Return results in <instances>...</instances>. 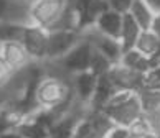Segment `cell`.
<instances>
[{"label": "cell", "instance_id": "obj_1", "mask_svg": "<svg viewBox=\"0 0 160 138\" xmlns=\"http://www.w3.org/2000/svg\"><path fill=\"white\" fill-rule=\"evenodd\" d=\"M35 102L41 110L63 115L74 104L71 82L64 81L60 76H43L35 89Z\"/></svg>", "mask_w": 160, "mask_h": 138}, {"label": "cell", "instance_id": "obj_2", "mask_svg": "<svg viewBox=\"0 0 160 138\" xmlns=\"http://www.w3.org/2000/svg\"><path fill=\"white\" fill-rule=\"evenodd\" d=\"M64 8H66V0H35L28 8L30 25L50 31L61 18Z\"/></svg>", "mask_w": 160, "mask_h": 138}, {"label": "cell", "instance_id": "obj_3", "mask_svg": "<svg viewBox=\"0 0 160 138\" xmlns=\"http://www.w3.org/2000/svg\"><path fill=\"white\" fill-rule=\"evenodd\" d=\"M102 112L108 115L114 125H121V127H130L135 120L142 117V107L137 94H130L126 100L119 102V104H109L106 105Z\"/></svg>", "mask_w": 160, "mask_h": 138}, {"label": "cell", "instance_id": "obj_4", "mask_svg": "<svg viewBox=\"0 0 160 138\" xmlns=\"http://www.w3.org/2000/svg\"><path fill=\"white\" fill-rule=\"evenodd\" d=\"M66 5L74 8L76 12L79 33L92 28L99 17L106 10H109V5L106 0H66Z\"/></svg>", "mask_w": 160, "mask_h": 138}, {"label": "cell", "instance_id": "obj_5", "mask_svg": "<svg viewBox=\"0 0 160 138\" xmlns=\"http://www.w3.org/2000/svg\"><path fill=\"white\" fill-rule=\"evenodd\" d=\"M81 41L78 30H51L48 31V53L46 59L60 61Z\"/></svg>", "mask_w": 160, "mask_h": 138}, {"label": "cell", "instance_id": "obj_6", "mask_svg": "<svg viewBox=\"0 0 160 138\" xmlns=\"http://www.w3.org/2000/svg\"><path fill=\"white\" fill-rule=\"evenodd\" d=\"M91 56H92V45L81 36L79 43L64 58L60 59V66L64 73L74 76L78 73H82V71H89Z\"/></svg>", "mask_w": 160, "mask_h": 138}, {"label": "cell", "instance_id": "obj_7", "mask_svg": "<svg viewBox=\"0 0 160 138\" xmlns=\"http://www.w3.org/2000/svg\"><path fill=\"white\" fill-rule=\"evenodd\" d=\"M22 45L32 61H45L48 53V31L35 25H27Z\"/></svg>", "mask_w": 160, "mask_h": 138}, {"label": "cell", "instance_id": "obj_8", "mask_svg": "<svg viewBox=\"0 0 160 138\" xmlns=\"http://www.w3.org/2000/svg\"><path fill=\"white\" fill-rule=\"evenodd\" d=\"M108 74H109V79L112 82V86L116 87V91H127V92L137 94L145 86V76L144 74L130 71L126 66H122L119 63L112 66V69Z\"/></svg>", "mask_w": 160, "mask_h": 138}, {"label": "cell", "instance_id": "obj_9", "mask_svg": "<svg viewBox=\"0 0 160 138\" xmlns=\"http://www.w3.org/2000/svg\"><path fill=\"white\" fill-rule=\"evenodd\" d=\"M81 36L89 41L94 50H98L99 53H102V55L108 58L112 64H117L121 61L122 46L119 43V40H114L111 36H106V35L99 33L94 26L89 28V30H86V31H82Z\"/></svg>", "mask_w": 160, "mask_h": 138}, {"label": "cell", "instance_id": "obj_10", "mask_svg": "<svg viewBox=\"0 0 160 138\" xmlns=\"http://www.w3.org/2000/svg\"><path fill=\"white\" fill-rule=\"evenodd\" d=\"M137 95L142 107V117L160 133V89L144 87Z\"/></svg>", "mask_w": 160, "mask_h": 138}, {"label": "cell", "instance_id": "obj_11", "mask_svg": "<svg viewBox=\"0 0 160 138\" xmlns=\"http://www.w3.org/2000/svg\"><path fill=\"white\" fill-rule=\"evenodd\" d=\"M0 58L7 63L15 73H20L32 64V59L25 51L20 41H10V43H0Z\"/></svg>", "mask_w": 160, "mask_h": 138}, {"label": "cell", "instance_id": "obj_12", "mask_svg": "<svg viewBox=\"0 0 160 138\" xmlns=\"http://www.w3.org/2000/svg\"><path fill=\"white\" fill-rule=\"evenodd\" d=\"M96 84H98V77L91 71H82V73L74 74L71 77V87H73L74 99L79 104L89 105L94 89H96Z\"/></svg>", "mask_w": 160, "mask_h": 138}, {"label": "cell", "instance_id": "obj_13", "mask_svg": "<svg viewBox=\"0 0 160 138\" xmlns=\"http://www.w3.org/2000/svg\"><path fill=\"white\" fill-rule=\"evenodd\" d=\"M122 17L124 15H121L119 12L109 8L98 18L94 28H96L99 33L106 35V36L119 40L121 38V30H122Z\"/></svg>", "mask_w": 160, "mask_h": 138}, {"label": "cell", "instance_id": "obj_14", "mask_svg": "<svg viewBox=\"0 0 160 138\" xmlns=\"http://www.w3.org/2000/svg\"><path fill=\"white\" fill-rule=\"evenodd\" d=\"M116 94V87L112 86V82L109 79V74H104L98 77V84L94 89L92 99L89 102V109L92 110H102L106 105L109 104L111 97Z\"/></svg>", "mask_w": 160, "mask_h": 138}, {"label": "cell", "instance_id": "obj_15", "mask_svg": "<svg viewBox=\"0 0 160 138\" xmlns=\"http://www.w3.org/2000/svg\"><path fill=\"white\" fill-rule=\"evenodd\" d=\"M140 31H142L140 26L135 23V20L129 13H126L122 17V30H121V38H119V43L122 46V53L134 50Z\"/></svg>", "mask_w": 160, "mask_h": 138}, {"label": "cell", "instance_id": "obj_16", "mask_svg": "<svg viewBox=\"0 0 160 138\" xmlns=\"http://www.w3.org/2000/svg\"><path fill=\"white\" fill-rule=\"evenodd\" d=\"M119 64L126 66L127 69L135 71V73H139V74H144V76H147L150 73V61H149V58L144 56L137 50L124 51L122 56H121Z\"/></svg>", "mask_w": 160, "mask_h": 138}, {"label": "cell", "instance_id": "obj_17", "mask_svg": "<svg viewBox=\"0 0 160 138\" xmlns=\"http://www.w3.org/2000/svg\"><path fill=\"white\" fill-rule=\"evenodd\" d=\"M129 15L135 20V23L140 26L142 31H145V30H150L155 12L149 7V3L145 0H134L132 5H130Z\"/></svg>", "mask_w": 160, "mask_h": 138}, {"label": "cell", "instance_id": "obj_18", "mask_svg": "<svg viewBox=\"0 0 160 138\" xmlns=\"http://www.w3.org/2000/svg\"><path fill=\"white\" fill-rule=\"evenodd\" d=\"M25 118L27 117L23 115V113H20L18 110H15L12 105L0 107V135L15 130Z\"/></svg>", "mask_w": 160, "mask_h": 138}, {"label": "cell", "instance_id": "obj_19", "mask_svg": "<svg viewBox=\"0 0 160 138\" xmlns=\"http://www.w3.org/2000/svg\"><path fill=\"white\" fill-rule=\"evenodd\" d=\"M134 50H137V51H140L144 56L150 58V56H153V55H155V53L160 50V38H158L153 31H150V30L140 31L139 40H137V43H135Z\"/></svg>", "mask_w": 160, "mask_h": 138}, {"label": "cell", "instance_id": "obj_20", "mask_svg": "<svg viewBox=\"0 0 160 138\" xmlns=\"http://www.w3.org/2000/svg\"><path fill=\"white\" fill-rule=\"evenodd\" d=\"M27 25L15 21H0V43H10V41H20L23 38Z\"/></svg>", "mask_w": 160, "mask_h": 138}, {"label": "cell", "instance_id": "obj_21", "mask_svg": "<svg viewBox=\"0 0 160 138\" xmlns=\"http://www.w3.org/2000/svg\"><path fill=\"white\" fill-rule=\"evenodd\" d=\"M112 64L108 58H106L102 53H99L98 50L92 48V56H91V64H89V71L96 76V77H101L104 74H108L109 71L112 69Z\"/></svg>", "mask_w": 160, "mask_h": 138}, {"label": "cell", "instance_id": "obj_22", "mask_svg": "<svg viewBox=\"0 0 160 138\" xmlns=\"http://www.w3.org/2000/svg\"><path fill=\"white\" fill-rule=\"evenodd\" d=\"M73 138H104V136L94 128V125L91 123V120L88 118V113H86L76 125Z\"/></svg>", "mask_w": 160, "mask_h": 138}, {"label": "cell", "instance_id": "obj_23", "mask_svg": "<svg viewBox=\"0 0 160 138\" xmlns=\"http://www.w3.org/2000/svg\"><path fill=\"white\" fill-rule=\"evenodd\" d=\"M129 130H130V136H139V138H145L147 135L157 131V130H153V127L147 122L144 117H140L139 120H135V122L129 127Z\"/></svg>", "mask_w": 160, "mask_h": 138}, {"label": "cell", "instance_id": "obj_24", "mask_svg": "<svg viewBox=\"0 0 160 138\" xmlns=\"http://www.w3.org/2000/svg\"><path fill=\"white\" fill-rule=\"evenodd\" d=\"M15 71L10 68V66L0 58V92H3V89L12 82V79L15 77Z\"/></svg>", "mask_w": 160, "mask_h": 138}, {"label": "cell", "instance_id": "obj_25", "mask_svg": "<svg viewBox=\"0 0 160 138\" xmlns=\"http://www.w3.org/2000/svg\"><path fill=\"white\" fill-rule=\"evenodd\" d=\"M106 2H108L111 10H116L121 15H126V13H129L130 5H132L134 0H106Z\"/></svg>", "mask_w": 160, "mask_h": 138}, {"label": "cell", "instance_id": "obj_26", "mask_svg": "<svg viewBox=\"0 0 160 138\" xmlns=\"http://www.w3.org/2000/svg\"><path fill=\"white\" fill-rule=\"evenodd\" d=\"M106 138H130V130L127 127H121V125H114L109 131Z\"/></svg>", "mask_w": 160, "mask_h": 138}, {"label": "cell", "instance_id": "obj_27", "mask_svg": "<svg viewBox=\"0 0 160 138\" xmlns=\"http://www.w3.org/2000/svg\"><path fill=\"white\" fill-rule=\"evenodd\" d=\"M12 5H13V0H0V21L8 20Z\"/></svg>", "mask_w": 160, "mask_h": 138}, {"label": "cell", "instance_id": "obj_28", "mask_svg": "<svg viewBox=\"0 0 160 138\" xmlns=\"http://www.w3.org/2000/svg\"><path fill=\"white\" fill-rule=\"evenodd\" d=\"M150 31H153L160 38V12H157L155 17H153V21H152V26H150Z\"/></svg>", "mask_w": 160, "mask_h": 138}, {"label": "cell", "instance_id": "obj_29", "mask_svg": "<svg viewBox=\"0 0 160 138\" xmlns=\"http://www.w3.org/2000/svg\"><path fill=\"white\" fill-rule=\"evenodd\" d=\"M145 2L149 3V7L155 12V13H157V12H160V0H145Z\"/></svg>", "mask_w": 160, "mask_h": 138}, {"label": "cell", "instance_id": "obj_30", "mask_svg": "<svg viewBox=\"0 0 160 138\" xmlns=\"http://www.w3.org/2000/svg\"><path fill=\"white\" fill-rule=\"evenodd\" d=\"M0 138H23L17 130H12V131H7V133H3V135H0Z\"/></svg>", "mask_w": 160, "mask_h": 138}, {"label": "cell", "instance_id": "obj_31", "mask_svg": "<svg viewBox=\"0 0 160 138\" xmlns=\"http://www.w3.org/2000/svg\"><path fill=\"white\" fill-rule=\"evenodd\" d=\"M18 2H22V3H27V5H30V3H33L35 0H18Z\"/></svg>", "mask_w": 160, "mask_h": 138}, {"label": "cell", "instance_id": "obj_32", "mask_svg": "<svg viewBox=\"0 0 160 138\" xmlns=\"http://www.w3.org/2000/svg\"><path fill=\"white\" fill-rule=\"evenodd\" d=\"M0 104H2V92H0Z\"/></svg>", "mask_w": 160, "mask_h": 138}, {"label": "cell", "instance_id": "obj_33", "mask_svg": "<svg viewBox=\"0 0 160 138\" xmlns=\"http://www.w3.org/2000/svg\"><path fill=\"white\" fill-rule=\"evenodd\" d=\"M130 138H139V136H130Z\"/></svg>", "mask_w": 160, "mask_h": 138}]
</instances>
